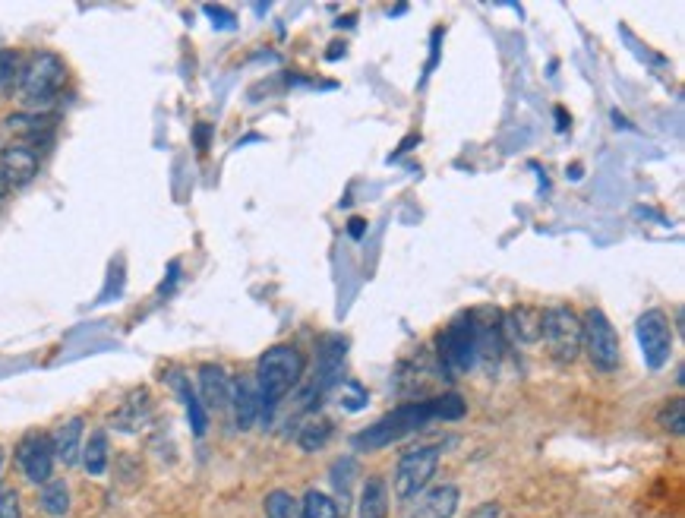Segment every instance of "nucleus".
Masks as SVG:
<instances>
[{
	"mask_svg": "<svg viewBox=\"0 0 685 518\" xmlns=\"http://www.w3.org/2000/svg\"><path fill=\"white\" fill-rule=\"evenodd\" d=\"M146 417H149V398H143V402H139V392H136L130 402L117 411L114 424H117V430H136L139 424L146 421Z\"/></svg>",
	"mask_w": 685,
	"mask_h": 518,
	"instance_id": "obj_23",
	"label": "nucleus"
},
{
	"mask_svg": "<svg viewBox=\"0 0 685 518\" xmlns=\"http://www.w3.org/2000/svg\"><path fill=\"white\" fill-rule=\"evenodd\" d=\"M436 354H439V370L458 376V373H468L477 361H480V351H477V316L465 313L452 320L446 329H442L439 342H436Z\"/></svg>",
	"mask_w": 685,
	"mask_h": 518,
	"instance_id": "obj_4",
	"label": "nucleus"
},
{
	"mask_svg": "<svg viewBox=\"0 0 685 518\" xmlns=\"http://www.w3.org/2000/svg\"><path fill=\"white\" fill-rule=\"evenodd\" d=\"M581 351L588 354V361L600 373H616L622 364V345L607 313L591 307L581 316Z\"/></svg>",
	"mask_w": 685,
	"mask_h": 518,
	"instance_id": "obj_5",
	"label": "nucleus"
},
{
	"mask_svg": "<svg viewBox=\"0 0 685 518\" xmlns=\"http://www.w3.org/2000/svg\"><path fill=\"white\" fill-rule=\"evenodd\" d=\"M543 342L559 364H572L581 354V316L572 307L543 310Z\"/></svg>",
	"mask_w": 685,
	"mask_h": 518,
	"instance_id": "obj_7",
	"label": "nucleus"
},
{
	"mask_svg": "<svg viewBox=\"0 0 685 518\" xmlns=\"http://www.w3.org/2000/svg\"><path fill=\"white\" fill-rule=\"evenodd\" d=\"M206 16L215 19V26H218V29H234V23H237L234 13L225 10V7H206Z\"/></svg>",
	"mask_w": 685,
	"mask_h": 518,
	"instance_id": "obj_28",
	"label": "nucleus"
},
{
	"mask_svg": "<svg viewBox=\"0 0 685 518\" xmlns=\"http://www.w3.org/2000/svg\"><path fill=\"white\" fill-rule=\"evenodd\" d=\"M357 518H389V484L382 477H367L360 487Z\"/></svg>",
	"mask_w": 685,
	"mask_h": 518,
	"instance_id": "obj_17",
	"label": "nucleus"
},
{
	"mask_svg": "<svg viewBox=\"0 0 685 518\" xmlns=\"http://www.w3.org/2000/svg\"><path fill=\"white\" fill-rule=\"evenodd\" d=\"M7 130L23 139V146H32L38 152L51 143L54 121L48 114H13V117H7Z\"/></svg>",
	"mask_w": 685,
	"mask_h": 518,
	"instance_id": "obj_13",
	"label": "nucleus"
},
{
	"mask_svg": "<svg viewBox=\"0 0 685 518\" xmlns=\"http://www.w3.org/2000/svg\"><path fill=\"white\" fill-rule=\"evenodd\" d=\"M0 518H19V496H16V490H0Z\"/></svg>",
	"mask_w": 685,
	"mask_h": 518,
	"instance_id": "obj_27",
	"label": "nucleus"
},
{
	"mask_svg": "<svg viewBox=\"0 0 685 518\" xmlns=\"http://www.w3.org/2000/svg\"><path fill=\"white\" fill-rule=\"evenodd\" d=\"M496 515H499V506H493V503H490V506H483L474 518H496Z\"/></svg>",
	"mask_w": 685,
	"mask_h": 518,
	"instance_id": "obj_29",
	"label": "nucleus"
},
{
	"mask_svg": "<svg viewBox=\"0 0 685 518\" xmlns=\"http://www.w3.org/2000/svg\"><path fill=\"white\" fill-rule=\"evenodd\" d=\"M436 468H439V446H417V449L401 455L395 477H392L398 500L401 503L417 500V496L430 487Z\"/></svg>",
	"mask_w": 685,
	"mask_h": 518,
	"instance_id": "obj_6",
	"label": "nucleus"
},
{
	"mask_svg": "<svg viewBox=\"0 0 685 518\" xmlns=\"http://www.w3.org/2000/svg\"><path fill=\"white\" fill-rule=\"evenodd\" d=\"M16 462L23 468L29 484H48L54 474V449H51V436L45 433H29L19 440L16 446Z\"/></svg>",
	"mask_w": 685,
	"mask_h": 518,
	"instance_id": "obj_9",
	"label": "nucleus"
},
{
	"mask_svg": "<svg viewBox=\"0 0 685 518\" xmlns=\"http://www.w3.org/2000/svg\"><path fill=\"white\" fill-rule=\"evenodd\" d=\"M174 386H177L180 398H184V408H187V417H190L193 433H196V436H203V433L209 430V414H206L203 402H199V395L190 389V383L184 380V376H180V380H174Z\"/></svg>",
	"mask_w": 685,
	"mask_h": 518,
	"instance_id": "obj_19",
	"label": "nucleus"
},
{
	"mask_svg": "<svg viewBox=\"0 0 685 518\" xmlns=\"http://www.w3.org/2000/svg\"><path fill=\"white\" fill-rule=\"evenodd\" d=\"M300 518H338V506L332 496L307 490V496L300 500Z\"/></svg>",
	"mask_w": 685,
	"mask_h": 518,
	"instance_id": "obj_22",
	"label": "nucleus"
},
{
	"mask_svg": "<svg viewBox=\"0 0 685 518\" xmlns=\"http://www.w3.org/2000/svg\"><path fill=\"white\" fill-rule=\"evenodd\" d=\"M83 417H70L67 424H60L51 436V449H54V458L64 465H76L79 455H83Z\"/></svg>",
	"mask_w": 685,
	"mask_h": 518,
	"instance_id": "obj_14",
	"label": "nucleus"
},
{
	"mask_svg": "<svg viewBox=\"0 0 685 518\" xmlns=\"http://www.w3.org/2000/svg\"><path fill=\"white\" fill-rule=\"evenodd\" d=\"M0 471H4V449H0Z\"/></svg>",
	"mask_w": 685,
	"mask_h": 518,
	"instance_id": "obj_32",
	"label": "nucleus"
},
{
	"mask_svg": "<svg viewBox=\"0 0 685 518\" xmlns=\"http://www.w3.org/2000/svg\"><path fill=\"white\" fill-rule=\"evenodd\" d=\"M7 193H10V181H7V174L0 171V199H4Z\"/></svg>",
	"mask_w": 685,
	"mask_h": 518,
	"instance_id": "obj_30",
	"label": "nucleus"
},
{
	"mask_svg": "<svg viewBox=\"0 0 685 518\" xmlns=\"http://www.w3.org/2000/svg\"><path fill=\"white\" fill-rule=\"evenodd\" d=\"M351 234H354V237L364 234V222H360V218H354V222H351Z\"/></svg>",
	"mask_w": 685,
	"mask_h": 518,
	"instance_id": "obj_31",
	"label": "nucleus"
},
{
	"mask_svg": "<svg viewBox=\"0 0 685 518\" xmlns=\"http://www.w3.org/2000/svg\"><path fill=\"white\" fill-rule=\"evenodd\" d=\"M307 370L304 354L294 345H272L256 367V389H259V417H272L275 405L285 398Z\"/></svg>",
	"mask_w": 685,
	"mask_h": 518,
	"instance_id": "obj_2",
	"label": "nucleus"
},
{
	"mask_svg": "<svg viewBox=\"0 0 685 518\" xmlns=\"http://www.w3.org/2000/svg\"><path fill=\"white\" fill-rule=\"evenodd\" d=\"M461 503V493L452 484H439L433 490H427L414 503V509L408 512V518H455Z\"/></svg>",
	"mask_w": 685,
	"mask_h": 518,
	"instance_id": "obj_10",
	"label": "nucleus"
},
{
	"mask_svg": "<svg viewBox=\"0 0 685 518\" xmlns=\"http://www.w3.org/2000/svg\"><path fill=\"white\" fill-rule=\"evenodd\" d=\"M67 86V67L57 54L38 51L29 57L26 70H19V98L23 105L42 114L48 105H54V98L60 89Z\"/></svg>",
	"mask_w": 685,
	"mask_h": 518,
	"instance_id": "obj_3",
	"label": "nucleus"
},
{
	"mask_svg": "<svg viewBox=\"0 0 685 518\" xmlns=\"http://www.w3.org/2000/svg\"><path fill=\"white\" fill-rule=\"evenodd\" d=\"M199 402L203 408H228L231 405V376L218 364L199 367Z\"/></svg>",
	"mask_w": 685,
	"mask_h": 518,
	"instance_id": "obj_12",
	"label": "nucleus"
},
{
	"mask_svg": "<svg viewBox=\"0 0 685 518\" xmlns=\"http://www.w3.org/2000/svg\"><path fill=\"white\" fill-rule=\"evenodd\" d=\"M83 468L92 474V477H102L108 471V433L105 430H95L89 436V443L83 446Z\"/></svg>",
	"mask_w": 685,
	"mask_h": 518,
	"instance_id": "obj_18",
	"label": "nucleus"
},
{
	"mask_svg": "<svg viewBox=\"0 0 685 518\" xmlns=\"http://www.w3.org/2000/svg\"><path fill=\"white\" fill-rule=\"evenodd\" d=\"M42 509L48 512V515H54V518H60V515H67L70 512V490H67V484L64 481H48L45 487H42Z\"/></svg>",
	"mask_w": 685,
	"mask_h": 518,
	"instance_id": "obj_20",
	"label": "nucleus"
},
{
	"mask_svg": "<svg viewBox=\"0 0 685 518\" xmlns=\"http://www.w3.org/2000/svg\"><path fill=\"white\" fill-rule=\"evenodd\" d=\"M682 411H685V405H682V398H673V402L663 408V414H660V424L667 427V430H673V433H682V427H685V421H682Z\"/></svg>",
	"mask_w": 685,
	"mask_h": 518,
	"instance_id": "obj_26",
	"label": "nucleus"
},
{
	"mask_svg": "<svg viewBox=\"0 0 685 518\" xmlns=\"http://www.w3.org/2000/svg\"><path fill=\"white\" fill-rule=\"evenodd\" d=\"M635 338L648 370H663L673 357V329H670V316L663 310H648L638 316L635 323Z\"/></svg>",
	"mask_w": 685,
	"mask_h": 518,
	"instance_id": "obj_8",
	"label": "nucleus"
},
{
	"mask_svg": "<svg viewBox=\"0 0 685 518\" xmlns=\"http://www.w3.org/2000/svg\"><path fill=\"white\" fill-rule=\"evenodd\" d=\"M19 79V57L10 48H0V92H7Z\"/></svg>",
	"mask_w": 685,
	"mask_h": 518,
	"instance_id": "obj_25",
	"label": "nucleus"
},
{
	"mask_svg": "<svg viewBox=\"0 0 685 518\" xmlns=\"http://www.w3.org/2000/svg\"><path fill=\"white\" fill-rule=\"evenodd\" d=\"M502 329L512 332L515 342H521V345H534V342H540V335H543V310L521 304V307H515V310L509 313V320L502 323Z\"/></svg>",
	"mask_w": 685,
	"mask_h": 518,
	"instance_id": "obj_16",
	"label": "nucleus"
},
{
	"mask_svg": "<svg viewBox=\"0 0 685 518\" xmlns=\"http://www.w3.org/2000/svg\"><path fill=\"white\" fill-rule=\"evenodd\" d=\"M329 436H332V424L329 421H310L307 427H300L297 443H300V449H304V452H313V449L326 446Z\"/></svg>",
	"mask_w": 685,
	"mask_h": 518,
	"instance_id": "obj_24",
	"label": "nucleus"
},
{
	"mask_svg": "<svg viewBox=\"0 0 685 518\" xmlns=\"http://www.w3.org/2000/svg\"><path fill=\"white\" fill-rule=\"evenodd\" d=\"M461 414H465V398L455 392L439 398H420V402H405L395 411H389L386 417H379L373 427L360 430L354 436V449L357 452L386 449L398 440H405V436L423 430L430 421H458Z\"/></svg>",
	"mask_w": 685,
	"mask_h": 518,
	"instance_id": "obj_1",
	"label": "nucleus"
},
{
	"mask_svg": "<svg viewBox=\"0 0 685 518\" xmlns=\"http://www.w3.org/2000/svg\"><path fill=\"white\" fill-rule=\"evenodd\" d=\"M263 506L266 518H300V500L291 490H272Z\"/></svg>",
	"mask_w": 685,
	"mask_h": 518,
	"instance_id": "obj_21",
	"label": "nucleus"
},
{
	"mask_svg": "<svg viewBox=\"0 0 685 518\" xmlns=\"http://www.w3.org/2000/svg\"><path fill=\"white\" fill-rule=\"evenodd\" d=\"M38 165H42V158H38V152L32 146L13 143V146H7L4 152H0V171L7 174L10 187L13 184H29L32 177L38 174Z\"/></svg>",
	"mask_w": 685,
	"mask_h": 518,
	"instance_id": "obj_11",
	"label": "nucleus"
},
{
	"mask_svg": "<svg viewBox=\"0 0 685 518\" xmlns=\"http://www.w3.org/2000/svg\"><path fill=\"white\" fill-rule=\"evenodd\" d=\"M231 405H234V421L240 430H250L259 417V389L256 380L250 376H240L231 383Z\"/></svg>",
	"mask_w": 685,
	"mask_h": 518,
	"instance_id": "obj_15",
	"label": "nucleus"
}]
</instances>
